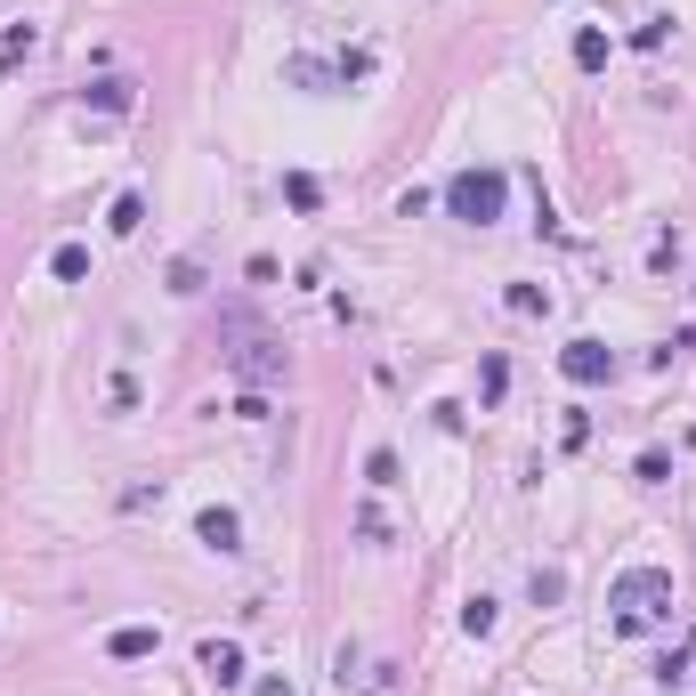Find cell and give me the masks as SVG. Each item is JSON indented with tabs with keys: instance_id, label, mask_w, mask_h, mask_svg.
I'll list each match as a JSON object with an SVG mask.
<instances>
[{
	"instance_id": "6da1fadb",
	"label": "cell",
	"mask_w": 696,
	"mask_h": 696,
	"mask_svg": "<svg viewBox=\"0 0 696 696\" xmlns=\"http://www.w3.org/2000/svg\"><path fill=\"white\" fill-rule=\"evenodd\" d=\"M607 607H616L624 631H648L657 616H672V567H624L607 583Z\"/></svg>"
},
{
	"instance_id": "7a4b0ae2",
	"label": "cell",
	"mask_w": 696,
	"mask_h": 696,
	"mask_svg": "<svg viewBox=\"0 0 696 696\" xmlns=\"http://www.w3.org/2000/svg\"><path fill=\"white\" fill-rule=\"evenodd\" d=\"M502 202H510V178L495 171V162H469V171L445 178V211H454L462 228H495Z\"/></svg>"
},
{
	"instance_id": "3957f363",
	"label": "cell",
	"mask_w": 696,
	"mask_h": 696,
	"mask_svg": "<svg viewBox=\"0 0 696 696\" xmlns=\"http://www.w3.org/2000/svg\"><path fill=\"white\" fill-rule=\"evenodd\" d=\"M228 333H235V348H228V373L243 381V388H268V381H283V348L268 340V333H252V324H228Z\"/></svg>"
},
{
	"instance_id": "277c9868",
	"label": "cell",
	"mask_w": 696,
	"mask_h": 696,
	"mask_svg": "<svg viewBox=\"0 0 696 696\" xmlns=\"http://www.w3.org/2000/svg\"><path fill=\"white\" fill-rule=\"evenodd\" d=\"M559 373L576 388H600V381H616V348H607V340H567L559 348Z\"/></svg>"
},
{
	"instance_id": "5b68a950",
	"label": "cell",
	"mask_w": 696,
	"mask_h": 696,
	"mask_svg": "<svg viewBox=\"0 0 696 696\" xmlns=\"http://www.w3.org/2000/svg\"><path fill=\"white\" fill-rule=\"evenodd\" d=\"M195 543H202V550H219V559H228V550H243V519H235L228 502H211V510H202V519H195Z\"/></svg>"
},
{
	"instance_id": "8992f818",
	"label": "cell",
	"mask_w": 696,
	"mask_h": 696,
	"mask_svg": "<svg viewBox=\"0 0 696 696\" xmlns=\"http://www.w3.org/2000/svg\"><path fill=\"white\" fill-rule=\"evenodd\" d=\"M154 648H162L154 624H114V631H106V657H114V664H138V657H154Z\"/></svg>"
},
{
	"instance_id": "52a82bcc",
	"label": "cell",
	"mask_w": 696,
	"mask_h": 696,
	"mask_svg": "<svg viewBox=\"0 0 696 696\" xmlns=\"http://www.w3.org/2000/svg\"><path fill=\"white\" fill-rule=\"evenodd\" d=\"M195 664L211 672L219 688H235V681H243V648H235V640H202V648H195Z\"/></svg>"
},
{
	"instance_id": "ba28073f",
	"label": "cell",
	"mask_w": 696,
	"mask_h": 696,
	"mask_svg": "<svg viewBox=\"0 0 696 696\" xmlns=\"http://www.w3.org/2000/svg\"><path fill=\"white\" fill-rule=\"evenodd\" d=\"M81 106H97V114H130V106H138V81L106 73V81H90V90H81Z\"/></svg>"
},
{
	"instance_id": "9c48e42d",
	"label": "cell",
	"mask_w": 696,
	"mask_h": 696,
	"mask_svg": "<svg viewBox=\"0 0 696 696\" xmlns=\"http://www.w3.org/2000/svg\"><path fill=\"white\" fill-rule=\"evenodd\" d=\"M49 276L57 283H81V276H90V243H57V252H49Z\"/></svg>"
},
{
	"instance_id": "30bf717a",
	"label": "cell",
	"mask_w": 696,
	"mask_h": 696,
	"mask_svg": "<svg viewBox=\"0 0 696 696\" xmlns=\"http://www.w3.org/2000/svg\"><path fill=\"white\" fill-rule=\"evenodd\" d=\"M607 49H616V40H607L600 25H583V33H576V66H583V73H600V66H607Z\"/></svg>"
},
{
	"instance_id": "8fae6325",
	"label": "cell",
	"mask_w": 696,
	"mask_h": 696,
	"mask_svg": "<svg viewBox=\"0 0 696 696\" xmlns=\"http://www.w3.org/2000/svg\"><path fill=\"white\" fill-rule=\"evenodd\" d=\"M106 228H114V235H138V228H147V202H138V195H114Z\"/></svg>"
},
{
	"instance_id": "7c38bea8",
	"label": "cell",
	"mask_w": 696,
	"mask_h": 696,
	"mask_svg": "<svg viewBox=\"0 0 696 696\" xmlns=\"http://www.w3.org/2000/svg\"><path fill=\"white\" fill-rule=\"evenodd\" d=\"M495 624H502V607H495V600H486V591H478V600L462 607V631H469V640H486V631H495Z\"/></svg>"
},
{
	"instance_id": "4fadbf2b",
	"label": "cell",
	"mask_w": 696,
	"mask_h": 696,
	"mask_svg": "<svg viewBox=\"0 0 696 696\" xmlns=\"http://www.w3.org/2000/svg\"><path fill=\"white\" fill-rule=\"evenodd\" d=\"M283 202H292V211H316V202H324V187H316L309 171H283Z\"/></svg>"
},
{
	"instance_id": "5bb4252c",
	"label": "cell",
	"mask_w": 696,
	"mask_h": 696,
	"mask_svg": "<svg viewBox=\"0 0 696 696\" xmlns=\"http://www.w3.org/2000/svg\"><path fill=\"white\" fill-rule=\"evenodd\" d=\"M502 300H510V316H543V309H550V292H543V283H510Z\"/></svg>"
},
{
	"instance_id": "9a60e30c",
	"label": "cell",
	"mask_w": 696,
	"mask_h": 696,
	"mask_svg": "<svg viewBox=\"0 0 696 696\" xmlns=\"http://www.w3.org/2000/svg\"><path fill=\"white\" fill-rule=\"evenodd\" d=\"M16 57H33V25H9V33H0V73H9Z\"/></svg>"
},
{
	"instance_id": "2e32d148",
	"label": "cell",
	"mask_w": 696,
	"mask_h": 696,
	"mask_svg": "<svg viewBox=\"0 0 696 696\" xmlns=\"http://www.w3.org/2000/svg\"><path fill=\"white\" fill-rule=\"evenodd\" d=\"M364 486H397V454H388V445L364 454Z\"/></svg>"
},
{
	"instance_id": "e0dca14e",
	"label": "cell",
	"mask_w": 696,
	"mask_h": 696,
	"mask_svg": "<svg viewBox=\"0 0 696 696\" xmlns=\"http://www.w3.org/2000/svg\"><path fill=\"white\" fill-rule=\"evenodd\" d=\"M502 388H510V364H502V357H486V364H478V397H486V405H495V397H502Z\"/></svg>"
},
{
	"instance_id": "ac0fdd59",
	"label": "cell",
	"mask_w": 696,
	"mask_h": 696,
	"mask_svg": "<svg viewBox=\"0 0 696 696\" xmlns=\"http://www.w3.org/2000/svg\"><path fill=\"white\" fill-rule=\"evenodd\" d=\"M631 478H640V486H664V478H672V462L657 454V445H648V454H640V462H631Z\"/></svg>"
},
{
	"instance_id": "d6986e66",
	"label": "cell",
	"mask_w": 696,
	"mask_h": 696,
	"mask_svg": "<svg viewBox=\"0 0 696 696\" xmlns=\"http://www.w3.org/2000/svg\"><path fill=\"white\" fill-rule=\"evenodd\" d=\"M283 73H292V81H300V90H316V81H340L333 66H316V57H292V66H283Z\"/></svg>"
},
{
	"instance_id": "ffe728a7",
	"label": "cell",
	"mask_w": 696,
	"mask_h": 696,
	"mask_svg": "<svg viewBox=\"0 0 696 696\" xmlns=\"http://www.w3.org/2000/svg\"><path fill=\"white\" fill-rule=\"evenodd\" d=\"M559 445H567V454H583V445H591V414H567L559 421Z\"/></svg>"
},
{
	"instance_id": "44dd1931",
	"label": "cell",
	"mask_w": 696,
	"mask_h": 696,
	"mask_svg": "<svg viewBox=\"0 0 696 696\" xmlns=\"http://www.w3.org/2000/svg\"><path fill=\"white\" fill-rule=\"evenodd\" d=\"M688 648H696V640H688ZM688 648H672V657H657V681H664V688H681V681H688Z\"/></svg>"
},
{
	"instance_id": "7402d4cb",
	"label": "cell",
	"mask_w": 696,
	"mask_h": 696,
	"mask_svg": "<svg viewBox=\"0 0 696 696\" xmlns=\"http://www.w3.org/2000/svg\"><path fill=\"white\" fill-rule=\"evenodd\" d=\"M559 591H567V576H559V567H535V607H550Z\"/></svg>"
},
{
	"instance_id": "603a6c76",
	"label": "cell",
	"mask_w": 696,
	"mask_h": 696,
	"mask_svg": "<svg viewBox=\"0 0 696 696\" xmlns=\"http://www.w3.org/2000/svg\"><path fill=\"white\" fill-rule=\"evenodd\" d=\"M664 33H672V16H648V25L631 33V49H664Z\"/></svg>"
},
{
	"instance_id": "cb8c5ba5",
	"label": "cell",
	"mask_w": 696,
	"mask_h": 696,
	"mask_svg": "<svg viewBox=\"0 0 696 696\" xmlns=\"http://www.w3.org/2000/svg\"><path fill=\"white\" fill-rule=\"evenodd\" d=\"M252 696H292V681H283V672H268V681H252Z\"/></svg>"
}]
</instances>
